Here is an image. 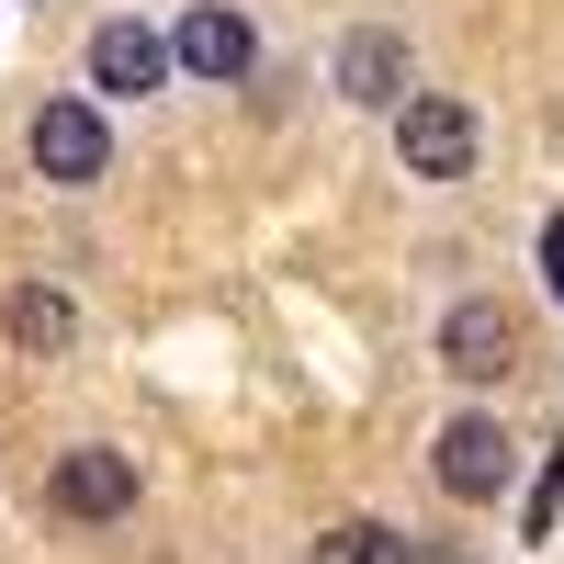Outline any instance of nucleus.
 Segmentation results:
<instances>
[{"mask_svg":"<svg viewBox=\"0 0 564 564\" xmlns=\"http://www.w3.org/2000/svg\"><path fill=\"white\" fill-rule=\"evenodd\" d=\"M23 159L45 170V181H102L113 170V124H102V102H79V90H45L34 102V124H23Z\"/></svg>","mask_w":564,"mask_h":564,"instance_id":"f257e3e1","label":"nucleus"},{"mask_svg":"<svg viewBox=\"0 0 564 564\" xmlns=\"http://www.w3.org/2000/svg\"><path fill=\"white\" fill-rule=\"evenodd\" d=\"M475 148H486V124H475V102H452V90H417V102L395 113L406 181H463V170H475Z\"/></svg>","mask_w":564,"mask_h":564,"instance_id":"f03ea898","label":"nucleus"},{"mask_svg":"<svg viewBox=\"0 0 564 564\" xmlns=\"http://www.w3.org/2000/svg\"><path fill=\"white\" fill-rule=\"evenodd\" d=\"M327 79H339V102L384 113V124L417 102V57H406V34H384V23H350V34H339V57H327Z\"/></svg>","mask_w":564,"mask_h":564,"instance_id":"7ed1b4c3","label":"nucleus"},{"mask_svg":"<svg viewBox=\"0 0 564 564\" xmlns=\"http://www.w3.org/2000/svg\"><path fill=\"white\" fill-rule=\"evenodd\" d=\"M430 475H441V497L486 508V497H508V475H520V441H508L486 406H463L452 430H441V452H430Z\"/></svg>","mask_w":564,"mask_h":564,"instance_id":"20e7f679","label":"nucleus"},{"mask_svg":"<svg viewBox=\"0 0 564 564\" xmlns=\"http://www.w3.org/2000/svg\"><path fill=\"white\" fill-rule=\"evenodd\" d=\"M441 372L452 384H508V372H520V316H508L497 294H463L441 316Z\"/></svg>","mask_w":564,"mask_h":564,"instance_id":"39448f33","label":"nucleus"},{"mask_svg":"<svg viewBox=\"0 0 564 564\" xmlns=\"http://www.w3.org/2000/svg\"><path fill=\"white\" fill-rule=\"evenodd\" d=\"M79 68H90V90H102V102H148V90H159L181 57H170V34H159V23L113 12V23H90V57H79Z\"/></svg>","mask_w":564,"mask_h":564,"instance_id":"423d86ee","label":"nucleus"},{"mask_svg":"<svg viewBox=\"0 0 564 564\" xmlns=\"http://www.w3.org/2000/svg\"><path fill=\"white\" fill-rule=\"evenodd\" d=\"M170 57L193 68V79H215V90H226V79H249V68H260V34H249L238 0H193V12L170 23Z\"/></svg>","mask_w":564,"mask_h":564,"instance_id":"0eeeda50","label":"nucleus"},{"mask_svg":"<svg viewBox=\"0 0 564 564\" xmlns=\"http://www.w3.org/2000/svg\"><path fill=\"white\" fill-rule=\"evenodd\" d=\"M45 497H57L68 520H124V508H135V463H124L113 441H79V452H57Z\"/></svg>","mask_w":564,"mask_h":564,"instance_id":"6e6552de","label":"nucleus"},{"mask_svg":"<svg viewBox=\"0 0 564 564\" xmlns=\"http://www.w3.org/2000/svg\"><path fill=\"white\" fill-rule=\"evenodd\" d=\"M0 339H12L23 361H57L79 339V305L57 294V282H12V294H0Z\"/></svg>","mask_w":564,"mask_h":564,"instance_id":"1a4fd4ad","label":"nucleus"},{"mask_svg":"<svg viewBox=\"0 0 564 564\" xmlns=\"http://www.w3.org/2000/svg\"><path fill=\"white\" fill-rule=\"evenodd\" d=\"M316 564H406V531H384V520H327L316 531Z\"/></svg>","mask_w":564,"mask_h":564,"instance_id":"9d476101","label":"nucleus"},{"mask_svg":"<svg viewBox=\"0 0 564 564\" xmlns=\"http://www.w3.org/2000/svg\"><path fill=\"white\" fill-rule=\"evenodd\" d=\"M542 282H553V294H564V215L542 226Z\"/></svg>","mask_w":564,"mask_h":564,"instance_id":"9b49d317","label":"nucleus"}]
</instances>
